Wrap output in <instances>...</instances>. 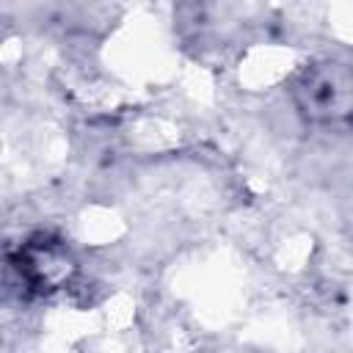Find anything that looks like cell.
<instances>
[{
	"label": "cell",
	"instance_id": "obj_1",
	"mask_svg": "<svg viewBox=\"0 0 353 353\" xmlns=\"http://www.w3.org/2000/svg\"><path fill=\"white\" fill-rule=\"evenodd\" d=\"M292 99L309 121H342L353 113V69L336 61L312 63L295 77Z\"/></svg>",
	"mask_w": 353,
	"mask_h": 353
},
{
	"label": "cell",
	"instance_id": "obj_2",
	"mask_svg": "<svg viewBox=\"0 0 353 353\" xmlns=\"http://www.w3.org/2000/svg\"><path fill=\"white\" fill-rule=\"evenodd\" d=\"M14 268L30 292H50L61 281H66L72 262L61 243H55L50 237H36L25 248H19Z\"/></svg>",
	"mask_w": 353,
	"mask_h": 353
}]
</instances>
